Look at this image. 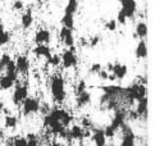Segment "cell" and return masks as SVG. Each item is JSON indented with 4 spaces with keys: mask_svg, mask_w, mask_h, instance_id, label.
I'll use <instances>...</instances> for the list:
<instances>
[{
    "mask_svg": "<svg viewBox=\"0 0 155 146\" xmlns=\"http://www.w3.org/2000/svg\"><path fill=\"white\" fill-rule=\"evenodd\" d=\"M49 91H50L51 99L55 104L63 105L67 101V81L62 73H54L49 77Z\"/></svg>",
    "mask_w": 155,
    "mask_h": 146,
    "instance_id": "obj_1",
    "label": "cell"
},
{
    "mask_svg": "<svg viewBox=\"0 0 155 146\" xmlns=\"http://www.w3.org/2000/svg\"><path fill=\"white\" fill-rule=\"evenodd\" d=\"M19 108H21V114L23 115L25 118H30L32 115H36V114H38L41 111L40 99L28 95V96L22 101Z\"/></svg>",
    "mask_w": 155,
    "mask_h": 146,
    "instance_id": "obj_2",
    "label": "cell"
},
{
    "mask_svg": "<svg viewBox=\"0 0 155 146\" xmlns=\"http://www.w3.org/2000/svg\"><path fill=\"white\" fill-rule=\"evenodd\" d=\"M30 95V86L27 82L21 81V78L15 82L13 86V92H12V103L14 106H21L22 101Z\"/></svg>",
    "mask_w": 155,
    "mask_h": 146,
    "instance_id": "obj_3",
    "label": "cell"
},
{
    "mask_svg": "<svg viewBox=\"0 0 155 146\" xmlns=\"http://www.w3.org/2000/svg\"><path fill=\"white\" fill-rule=\"evenodd\" d=\"M60 65L65 71L74 69L78 65V57L76 54V46L65 48L60 54Z\"/></svg>",
    "mask_w": 155,
    "mask_h": 146,
    "instance_id": "obj_4",
    "label": "cell"
},
{
    "mask_svg": "<svg viewBox=\"0 0 155 146\" xmlns=\"http://www.w3.org/2000/svg\"><path fill=\"white\" fill-rule=\"evenodd\" d=\"M91 136V130H85L81 124H77V123H72L68 127V141L67 142H72V141H84L85 138H88Z\"/></svg>",
    "mask_w": 155,
    "mask_h": 146,
    "instance_id": "obj_5",
    "label": "cell"
},
{
    "mask_svg": "<svg viewBox=\"0 0 155 146\" xmlns=\"http://www.w3.org/2000/svg\"><path fill=\"white\" fill-rule=\"evenodd\" d=\"M15 63V71H17L19 77H27L31 71V61L30 58L25 54H18L14 59Z\"/></svg>",
    "mask_w": 155,
    "mask_h": 146,
    "instance_id": "obj_6",
    "label": "cell"
},
{
    "mask_svg": "<svg viewBox=\"0 0 155 146\" xmlns=\"http://www.w3.org/2000/svg\"><path fill=\"white\" fill-rule=\"evenodd\" d=\"M119 131L122 133L119 146H136V134L132 131V128L130 127L128 121L120 127Z\"/></svg>",
    "mask_w": 155,
    "mask_h": 146,
    "instance_id": "obj_7",
    "label": "cell"
},
{
    "mask_svg": "<svg viewBox=\"0 0 155 146\" xmlns=\"http://www.w3.org/2000/svg\"><path fill=\"white\" fill-rule=\"evenodd\" d=\"M58 38H59V41L63 44L64 48L76 46L74 33H73V30H71V28H67V27L62 26L59 32H58Z\"/></svg>",
    "mask_w": 155,
    "mask_h": 146,
    "instance_id": "obj_8",
    "label": "cell"
},
{
    "mask_svg": "<svg viewBox=\"0 0 155 146\" xmlns=\"http://www.w3.org/2000/svg\"><path fill=\"white\" fill-rule=\"evenodd\" d=\"M18 73H2L0 75V91H9L12 90L15 82L19 80Z\"/></svg>",
    "mask_w": 155,
    "mask_h": 146,
    "instance_id": "obj_9",
    "label": "cell"
},
{
    "mask_svg": "<svg viewBox=\"0 0 155 146\" xmlns=\"http://www.w3.org/2000/svg\"><path fill=\"white\" fill-rule=\"evenodd\" d=\"M120 4V10L124 13L127 19H134L137 12L136 0H118Z\"/></svg>",
    "mask_w": 155,
    "mask_h": 146,
    "instance_id": "obj_10",
    "label": "cell"
},
{
    "mask_svg": "<svg viewBox=\"0 0 155 146\" xmlns=\"http://www.w3.org/2000/svg\"><path fill=\"white\" fill-rule=\"evenodd\" d=\"M32 55L36 59H48L53 53V49L50 45H45V44H37L35 45L31 50Z\"/></svg>",
    "mask_w": 155,
    "mask_h": 146,
    "instance_id": "obj_11",
    "label": "cell"
},
{
    "mask_svg": "<svg viewBox=\"0 0 155 146\" xmlns=\"http://www.w3.org/2000/svg\"><path fill=\"white\" fill-rule=\"evenodd\" d=\"M92 103V94L85 90L78 95H74V108L76 109H82L85 106H88Z\"/></svg>",
    "mask_w": 155,
    "mask_h": 146,
    "instance_id": "obj_12",
    "label": "cell"
},
{
    "mask_svg": "<svg viewBox=\"0 0 155 146\" xmlns=\"http://www.w3.org/2000/svg\"><path fill=\"white\" fill-rule=\"evenodd\" d=\"M51 38H53V35H51L50 30H48V28H38L35 32V35H34V42H35V45H37V44L50 45Z\"/></svg>",
    "mask_w": 155,
    "mask_h": 146,
    "instance_id": "obj_13",
    "label": "cell"
},
{
    "mask_svg": "<svg viewBox=\"0 0 155 146\" xmlns=\"http://www.w3.org/2000/svg\"><path fill=\"white\" fill-rule=\"evenodd\" d=\"M147 103H149V99L147 96H143L142 99H140L138 101H136V108H135V111L140 121H147V111H149V108H147Z\"/></svg>",
    "mask_w": 155,
    "mask_h": 146,
    "instance_id": "obj_14",
    "label": "cell"
},
{
    "mask_svg": "<svg viewBox=\"0 0 155 146\" xmlns=\"http://www.w3.org/2000/svg\"><path fill=\"white\" fill-rule=\"evenodd\" d=\"M90 138H91V141L94 142V145H95V146H107L108 138L105 137L103 128H95V127H94L91 130Z\"/></svg>",
    "mask_w": 155,
    "mask_h": 146,
    "instance_id": "obj_15",
    "label": "cell"
},
{
    "mask_svg": "<svg viewBox=\"0 0 155 146\" xmlns=\"http://www.w3.org/2000/svg\"><path fill=\"white\" fill-rule=\"evenodd\" d=\"M110 73H113L115 76L117 81H122L127 77V75H128V67H127V64H124V63L115 61V63H113V69Z\"/></svg>",
    "mask_w": 155,
    "mask_h": 146,
    "instance_id": "obj_16",
    "label": "cell"
},
{
    "mask_svg": "<svg viewBox=\"0 0 155 146\" xmlns=\"http://www.w3.org/2000/svg\"><path fill=\"white\" fill-rule=\"evenodd\" d=\"M99 90H100L101 92L104 94H108L110 96H122V94H123V88L119 85H100V86H96ZM123 100V99H122Z\"/></svg>",
    "mask_w": 155,
    "mask_h": 146,
    "instance_id": "obj_17",
    "label": "cell"
},
{
    "mask_svg": "<svg viewBox=\"0 0 155 146\" xmlns=\"http://www.w3.org/2000/svg\"><path fill=\"white\" fill-rule=\"evenodd\" d=\"M147 54H149V50H147V44L145 38H140L135 48V57L137 59H146L147 58Z\"/></svg>",
    "mask_w": 155,
    "mask_h": 146,
    "instance_id": "obj_18",
    "label": "cell"
},
{
    "mask_svg": "<svg viewBox=\"0 0 155 146\" xmlns=\"http://www.w3.org/2000/svg\"><path fill=\"white\" fill-rule=\"evenodd\" d=\"M34 12H32V9L28 8L26 10V12L21 15V26L23 30H30L32 26H34Z\"/></svg>",
    "mask_w": 155,
    "mask_h": 146,
    "instance_id": "obj_19",
    "label": "cell"
},
{
    "mask_svg": "<svg viewBox=\"0 0 155 146\" xmlns=\"http://www.w3.org/2000/svg\"><path fill=\"white\" fill-rule=\"evenodd\" d=\"M18 123H19V119L17 115H13L10 113H7L4 115V128L5 130H15L18 127Z\"/></svg>",
    "mask_w": 155,
    "mask_h": 146,
    "instance_id": "obj_20",
    "label": "cell"
},
{
    "mask_svg": "<svg viewBox=\"0 0 155 146\" xmlns=\"http://www.w3.org/2000/svg\"><path fill=\"white\" fill-rule=\"evenodd\" d=\"M149 33V28H147V23L145 21H138L136 26H135V35L138 38H146Z\"/></svg>",
    "mask_w": 155,
    "mask_h": 146,
    "instance_id": "obj_21",
    "label": "cell"
},
{
    "mask_svg": "<svg viewBox=\"0 0 155 146\" xmlns=\"http://www.w3.org/2000/svg\"><path fill=\"white\" fill-rule=\"evenodd\" d=\"M12 40V33L5 30V26L0 22V48L8 45Z\"/></svg>",
    "mask_w": 155,
    "mask_h": 146,
    "instance_id": "obj_22",
    "label": "cell"
},
{
    "mask_svg": "<svg viewBox=\"0 0 155 146\" xmlns=\"http://www.w3.org/2000/svg\"><path fill=\"white\" fill-rule=\"evenodd\" d=\"M25 137L27 138V146H41V140L37 133L28 132L25 134Z\"/></svg>",
    "mask_w": 155,
    "mask_h": 146,
    "instance_id": "obj_23",
    "label": "cell"
},
{
    "mask_svg": "<svg viewBox=\"0 0 155 146\" xmlns=\"http://www.w3.org/2000/svg\"><path fill=\"white\" fill-rule=\"evenodd\" d=\"M60 23H62V26H64V27H67V28H71V30L74 31V25H76L74 15L64 13L63 17H62V19H60Z\"/></svg>",
    "mask_w": 155,
    "mask_h": 146,
    "instance_id": "obj_24",
    "label": "cell"
},
{
    "mask_svg": "<svg viewBox=\"0 0 155 146\" xmlns=\"http://www.w3.org/2000/svg\"><path fill=\"white\" fill-rule=\"evenodd\" d=\"M78 7H80L78 0H68L67 4H65V7H64V13L74 15L77 13V10H78Z\"/></svg>",
    "mask_w": 155,
    "mask_h": 146,
    "instance_id": "obj_25",
    "label": "cell"
},
{
    "mask_svg": "<svg viewBox=\"0 0 155 146\" xmlns=\"http://www.w3.org/2000/svg\"><path fill=\"white\" fill-rule=\"evenodd\" d=\"M45 64L53 67V68H59L60 67V54L51 53L50 57H49L48 59H45Z\"/></svg>",
    "mask_w": 155,
    "mask_h": 146,
    "instance_id": "obj_26",
    "label": "cell"
},
{
    "mask_svg": "<svg viewBox=\"0 0 155 146\" xmlns=\"http://www.w3.org/2000/svg\"><path fill=\"white\" fill-rule=\"evenodd\" d=\"M12 59H13V58H12V55H10L9 53H3L2 55H0V75H2V73H4L5 67H7V64H8Z\"/></svg>",
    "mask_w": 155,
    "mask_h": 146,
    "instance_id": "obj_27",
    "label": "cell"
},
{
    "mask_svg": "<svg viewBox=\"0 0 155 146\" xmlns=\"http://www.w3.org/2000/svg\"><path fill=\"white\" fill-rule=\"evenodd\" d=\"M85 90H87V83L84 78H81V80L77 81V83L74 85V95H78L82 91H85Z\"/></svg>",
    "mask_w": 155,
    "mask_h": 146,
    "instance_id": "obj_28",
    "label": "cell"
},
{
    "mask_svg": "<svg viewBox=\"0 0 155 146\" xmlns=\"http://www.w3.org/2000/svg\"><path fill=\"white\" fill-rule=\"evenodd\" d=\"M12 141L14 146H27V138L22 134H17V136L12 137Z\"/></svg>",
    "mask_w": 155,
    "mask_h": 146,
    "instance_id": "obj_29",
    "label": "cell"
},
{
    "mask_svg": "<svg viewBox=\"0 0 155 146\" xmlns=\"http://www.w3.org/2000/svg\"><path fill=\"white\" fill-rule=\"evenodd\" d=\"M104 27H105V30L109 32H115L118 28V23L115 19H109V21H107V23H105Z\"/></svg>",
    "mask_w": 155,
    "mask_h": 146,
    "instance_id": "obj_30",
    "label": "cell"
},
{
    "mask_svg": "<svg viewBox=\"0 0 155 146\" xmlns=\"http://www.w3.org/2000/svg\"><path fill=\"white\" fill-rule=\"evenodd\" d=\"M103 64L101 63H92L90 67H88V73L90 75H94V76H96L99 72H100L103 69Z\"/></svg>",
    "mask_w": 155,
    "mask_h": 146,
    "instance_id": "obj_31",
    "label": "cell"
},
{
    "mask_svg": "<svg viewBox=\"0 0 155 146\" xmlns=\"http://www.w3.org/2000/svg\"><path fill=\"white\" fill-rule=\"evenodd\" d=\"M115 21H117V23H118V25L124 26V25L127 23V21H128V19H127V17L124 15V13L119 9V10H118V13H117V18H115Z\"/></svg>",
    "mask_w": 155,
    "mask_h": 146,
    "instance_id": "obj_32",
    "label": "cell"
},
{
    "mask_svg": "<svg viewBox=\"0 0 155 146\" xmlns=\"http://www.w3.org/2000/svg\"><path fill=\"white\" fill-rule=\"evenodd\" d=\"M12 9L15 10V12H21V10H23L25 9L23 0H14V3L12 5Z\"/></svg>",
    "mask_w": 155,
    "mask_h": 146,
    "instance_id": "obj_33",
    "label": "cell"
},
{
    "mask_svg": "<svg viewBox=\"0 0 155 146\" xmlns=\"http://www.w3.org/2000/svg\"><path fill=\"white\" fill-rule=\"evenodd\" d=\"M96 76H97V78H99V80H100V81H108L109 72H108L107 69H104V67H103V69H101L100 72H99Z\"/></svg>",
    "mask_w": 155,
    "mask_h": 146,
    "instance_id": "obj_34",
    "label": "cell"
},
{
    "mask_svg": "<svg viewBox=\"0 0 155 146\" xmlns=\"http://www.w3.org/2000/svg\"><path fill=\"white\" fill-rule=\"evenodd\" d=\"M100 36H94V37H91L90 40H88V46H91V48H95V46H97V44L100 42Z\"/></svg>",
    "mask_w": 155,
    "mask_h": 146,
    "instance_id": "obj_35",
    "label": "cell"
},
{
    "mask_svg": "<svg viewBox=\"0 0 155 146\" xmlns=\"http://www.w3.org/2000/svg\"><path fill=\"white\" fill-rule=\"evenodd\" d=\"M49 146H64V144L62 141H59V140H53Z\"/></svg>",
    "mask_w": 155,
    "mask_h": 146,
    "instance_id": "obj_36",
    "label": "cell"
},
{
    "mask_svg": "<svg viewBox=\"0 0 155 146\" xmlns=\"http://www.w3.org/2000/svg\"><path fill=\"white\" fill-rule=\"evenodd\" d=\"M36 2L41 4V3H46V2H48V0H36Z\"/></svg>",
    "mask_w": 155,
    "mask_h": 146,
    "instance_id": "obj_37",
    "label": "cell"
}]
</instances>
